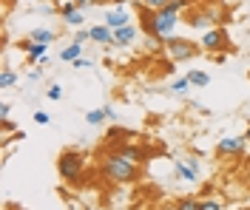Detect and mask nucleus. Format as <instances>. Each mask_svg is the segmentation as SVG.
I'll list each match as a JSON object with an SVG mask.
<instances>
[{"instance_id": "1", "label": "nucleus", "mask_w": 250, "mask_h": 210, "mask_svg": "<svg viewBox=\"0 0 250 210\" xmlns=\"http://www.w3.org/2000/svg\"><path fill=\"white\" fill-rule=\"evenodd\" d=\"M188 6V0H171L168 6L162 9H142V29L151 34V37H159L162 43H168L179 26V12Z\"/></svg>"}, {"instance_id": "2", "label": "nucleus", "mask_w": 250, "mask_h": 210, "mask_svg": "<svg viewBox=\"0 0 250 210\" xmlns=\"http://www.w3.org/2000/svg\"><path fill=\"white\" fill-rule=\"evenodd\" d=\"M100 176L111 185H134L140 179V165L123 159L120 153H105L100 159Z\"/></svg>"}, {"instance_id": "3", "label": "nucleus", "mask_w": 250, "mask_h": 210, "mask_svg": "<svg viewBox=\"0 0 250 210\" xmlns=\"http://www.w3.org/2000/svg\"><path fill=\"white\" fill-rule=\"evenodd\" d=\"M57 173L62 182L68 185H83V173H85V156L80 151H62L57 159Z\"/></svg>"}, {"instance_id": "4", "label": "nucleus", "mask_w": 250, "mask_h": 210, "mask_svg": "<svg viewBox=\"0 0 250 210\" xmlns=\"http://www.w3.org/2000/svg\"><path fill=\"white\" fill-rule=\"evenodd\" d=\"M165 51H168L171 63H185V60H193V57L202 51V46L193 43V40H188V37H171V40L165 43Z\"/></svg>"}, {"instance_id": "5", "label": "nucleus", "mask_w": 250, "mask_h": 210, "mask_svg": "<svg viewBox=\"0 0 250 210\" xmlns=\"http://www.w3.org/2000/svg\"><path fill=\"white\" fill-rule=\"evenodd\" d=\"M199 46H202V51H208V54H225L228 46H230V37H228L225 29H208V32L202 34V40H199Z\"/></svg>"}, {"instance_id": "6", "label": "nucleus", "mask_w": 250, "mask_h": 210, "mask_svg": "<svg viewBox=\"0 0 250 210\" xmlns=\"http://www.w3.org/2000/svg\"><path fill=\"white\" fill-rule=\"evenodd\" d=\"M248 151V136H222L216 142V153L219 156H242Z\"/></svg>"}, {"instance_id": "7", "label": "nucleus", "mask_w": 250, "mask_h": 210, "mask_svg": "<svg viewBox=\"0 0 250 210\" xmlns=\"http://www.w3.org/2000/svg\"><path fill=\"white\" fill-rule=\"evenodd\" d=\"M117 153H120L123 159L134 162V165H145V162H148V151L142 145H134V142H123V145L117 148Z\"/></svg>"}, {"instance_id": "8", "label": "nucleus", "mask_w": 250, "mask_h": 210, "mask_svg": "<svg viewBox=\"0 0 250 210\" xmlns=\"http://www.w3.org/2000/svg\"><path fill=\"white\" fill-rule=\"evenodd\" d=\"M137 37H140L137 26H134V23H128V26H123V29H114V46L128 49V46H134V43H137Z\"/></svg>"}, {"instance_id": "9", "label": "nucleus", "mask_w": 250, "mask_h": 210, "mask_svg": "<svg viewBox=\"0 0 250 210\" xmlns=\"http://www.w3.org/2000/svg\"><path fill=\"white\" fill-rule=\"evenodd\" d=\"M20 49L26 51V57H29V63H40L43 57H46V51H48V43H37V40H23L20 43Z\"/></svg>"}, {"instance_id": "10", "label": "nucleus", "mask_w": 250, "mask_h": 210, "mask_svg": "<svg viewBox=\"0 0 250 210\" xmlns=\"http://www.w3.org/2000/svg\"><path fill=\"white\" fill-rule=\"evenodd\" d=\"M91 40L100 43V46H114V29L100 23V26H91Z\"/></svg>"}, {"instance_id": "11", "label": "nucleus", "mask_w": 250, "mask_h": 210, "mask_svg": "<svg viewBox=\"0 0 250 210\" xmlns=\"http://www.w3.org/2000/svg\"><path fill=\"white\" fill-rule=\"evenodd\" d=\"M131 20H128V12H125L123 6H117V9H108V15H105V26H111V29H123V26H128Z\"/></svg>"}, {"instance_id": "12", "label": "nucleus", "mask_w": 250, "mask_h": 210, "mask_svg": "<svg viewBox=\"0 0 250 210\" xmlns=\"http://www.w3.org/2000/svg\"><path fill=\"white\" fill-rule=\"evenodd\" d=\"M213 23H219L216 12H202V15H193V17H190V23H188V26H193V29H199V32H202V29L208 32Z\"/></svg>"}, {"instance_id": "13", "label": "nucleus", "mask_w": 250, "mask_h": 210, "mask_svg": "<svg viewBox=\"0 0 250 210\" xmlns=\"http://www.w3.org/2000/svg\"><path fill=\"white\" fill-rule=\"evenodd\" d=\"M173 171H176V176L185 179V182H196V176H199V173H196L185 159H173Z\"/></svg>"}, {"instance_id": "14", "label": "nucleus", "mask_w": 250, "mask_h": 210, "mask_svg": "<svg viewBox=\"0 0 250 210\" xmlns=\"http://www.w3.org/2000/svg\"><path fill=\"white\" fill-rule=\"evenodd\" d=\"M80 57H83V43H74V40H71V46H65V49L60 51L62 63H74V60H80Z\"/></svg>"}, {"instance_id": "15", "label": "nucleus", "mask_w": 250, "mask_h": 210, "mask_svg": "<svg viewBox=\"0 0 250 210\" xmlns=\"http://www.w3.org/2000/svg\"><path fill=\"white\" fill-rule=\"evenodd\" d=\"M62 23H65L68 29H83V23H85V15H83V9H74V12L62 15Z\"/></svg>"}, {"instance_id": "16", "label": "nucleus", "mask_w": 250, "mask_h": 210, "mask_svg": "<svg viewBox=\"0 0 250 210\" xmlns=\"http://www.w3.org/2000/svg\"><path fill=\"white\" fill-rule=\"evenodd\" d=\"M31 40H37V43H54L57 40V32H51V29H31V34H29Z\"/></svg>"}, {"instance_id": "17", "label": "nucleus", "mask_w": 250, "mask_h": 210, "mask_svg": "<svg viewBox=\"0 0 250 210\" xmlns=\"http://www.w3.org/2000/svg\"><path fill=\"white\" fill-rule=\"evenodd\" d=\"M176 208H179V210H202V199L182 196V199H176Z\"/></svg>"}, {"instance_id": "18", "label": "nucleus", "mask_w": 250, "mask_h": 210, "mask_svg": "<svg viewBox=\"0 0 250 210\" xmlns=\"http://www.w3.org/2000/svg\"><path fill=\"white\" fill-rule=\"evenodd\" d=\"M105 119H108V111H105V108H94V111L85 114V122H88V125H100V122H105Z\"/></svg>"}, {"instance_id": "19", "label": "nucleus", "mask_w": 250, "mask_h": 210, "mask_svg": "<svg viewBox=\"0 0 250 210\" xmlns=\"http://www.w3.org/2000/svg\"><path fill=\"white\" fill-rule=\"evenodd\" d=\"M188 80H190V85H196V88H205L210 82V77H208V71H188Z\"/></svg>"}, {"instance_id": "20", "label": "nucleus", "mask_w": 250, "mask_h": 210, "mask_svg": "<svg viewBox=\"0 0 250 210\" xmlns=\"http://www.w3.org/2000/svg\"><path fill=\"white\" fill-rule=\"evenodd\" d=\"M15 82H17V74L12 68H3V71H0V88H12Z\"/></svg>"}, {"instance_id": "21", "label": "nucleus", "mask_w": 250, "mask_h": 210, "mask_svg": "<svg viewBox=\"0 0 250 210\" xmlns=\"http://www.w3.org/2000/svg\"><path fill=\"white\" fill-rule=\"evenodd\" d=\"M188 88H190V80H188V77H179V80H173V85H171L173 94H185Z\"/></svg>"}, {"instance_id": "22", "label": "nucleus", "mask_w": 250, "mask_h": 210, "mask_svg": "<svg viewBox=\"0 0 250 210\" xmlns=\"http://www.w3.org/2000/svg\"><path fill=\"white\" fill-rule=\"evenodd\" d=\"M171 0H140V9H162V6H168Z\"/></svg>"}, {"instance_id": "23", "label": "nucleus", "mask_w": 250, "mask_h": 210, "mask_svg": "<svg viewBox=\"0 0 250 210\" xmlns=\"http://www.w3.org/2000/svg\"><path fill=\"white\" fill-rule=\"evenodd\" d=\"M91 40V29H77L74 32V43H88Z\"/></svg>"}, {"instance_id": "24", "label": "nucleus", "mask_w": 250, "mask_h": 210, "mask_svg": "<svg viewBox=\"0 0 250 210\" xmlns=\"http://www.w3.org/2000/svg\"><path fill=\"white\" fill-rule=\"evenodd\" d=\"M46 97H48V99H54V102H57V99H62V88H60V85H48Z\"/></svg>"}, {"instance_id": "25", "label": "nucleus", "mask_w": 250, "mask_h": 210, "mask_svg": "<svg viewBox=\"0 0 250 210\" xmlns=\"http://www.w3.org/2000/svg\"><path fill=\"white\" fill-rule=\"evenodd\" d=\"M202 210H222L219 199H202Z\"/></svg>"}, {"instance_id": "26", "label": "nucleus", "mask_w": 250, "mask_h": 210, "mask_svg": "<svg viewBox=\"0 0 250 210\" xmlns=\"http://www.w3.org/2000/svg\"><path fill=\"white\" fill-rule=\"evenodd\" d=\"M48 119H51V116H48L46 111H34V122H37V125H48Z\"/></svg>"}, {"instance_id": "27", "label": "nucleus", "mask_w": 250, "mask_h": 210, "mask_svg": "<svg viewBox=\"0 0 250 210\" xmlns=\"http://www.w3.org/2000/svg\"><path fill=\"white\" fill-rule=\"evenodd\" d=\"M9 114H12V105L9 102H0V119H9Z\"/></svg>"}, {"instance_id": "28", "label": "nucleus", "mask_w": 250, "mask_h": 210, "mask_svg": "<svg viewBox=\"0 0 250 210\" xmlns=\"http://www.w3.org/2000/svg\"><path fill=\"white\" fill-rule=\"evenodd\" d=\"M15 131H17V125L12 119H3V134H15Z\"/></svg>"}, {"instance_id": "29", "label": "nucleus", "mask_w": 250, "mask_h": 210, "mask_svg": "<svg viewBox=\"0 0 250 210\" xmlns=\"http://www.w3.org/2000/svg\"><path fill=\"white\" fill-rule=\"evenodd\" d=\"M74 68H91V60H85V57H80V60H74Z\"/></svg>"}, {"instance_id": "30", "label": "nucleus", "mask_w": 250, "mask_h": 210, "mask_svg": "<svg viewBox=\"0 0 250 210\" xmlns=\"http://www.w3.org/2000/svg\"><path fill=\"white\" fill-rule=\"evenodd\" d=\"M182 159H185L188 165H190V168L196 171V173H199V159H196V156H182Z\"/></svg>"}, {"instance_id": "31", "label": "nucleus", "mask_w": 250, "mask_h": 210, "mask_svg": "<svg viewBox=\"0 0 250 210\" xmlns=\"http://www.w3.org/2000/svg\"><path fill=\"white\" fill-rule=\"evenodd\" d=\"M80 9H85V6H94V3H100V0H74Z\"/></svg>"}, {"instance_id": "32", "label": "nucleus", "mask_w": 250, "mask_h": 210, "mask_svg": "<svg viewBox=\"0 0 250 210\" xmlns=\"http://www.w3.org/2000/svg\"><path fill=\"white\" fill-rule=\"evenodd\" d=\"M159 210H179V208H176V202H173V205H162Z\"/></svg>"}, {"instance_id": "33", "label": "nucleus", "mask_w": 250, "mask_h": 210, "mask_svg": "<svg viewBox=\"0 0 250 210\" xmlns=\"http://www.w3.org/2000/svg\"><path fill=\"white\" fill-rule=\"evenodd\" d=\"M245 136H248V142H250V125H248V131H245Z\"/></svg>"}, {"instance_id": "34", "label": "nucleus", "mask_w": 250, "mask_h": 210, "mask_svg": "<svg viewBox=\"0 0 250 210\" xmlns=\"http://www.w3.org/2000/svg\"><path fill=\"white\" fill-rule=\"evenodd\" d=\"M114 3H117V6H123V3H128V0H114Z\"/></svg>"}, {"instance_id": "35", "label": "nucleus", "mask_w": 250, "mask_h": 210, "mask_svg": "<svg viewBox=\"0 0 250 210\" xmlns=\"http://www.w3.org/2000/svg\"><path fill=\"white\" fill-rule=\"evenodd\" d=\"M57 3H62V0H57Z\"/></svg>"}]
</instances>
